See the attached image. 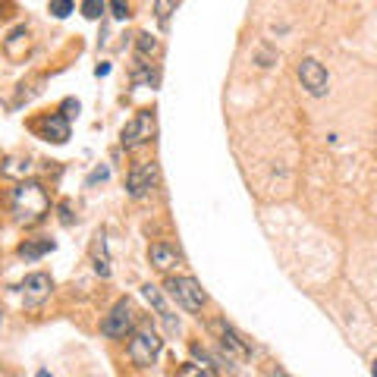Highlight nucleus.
<instances>
[{"mask_svg":"<svg viewBox=\"0 0 377 377\" xmlns=\"http://www.w3.org/2000/svg\"><path fill=\"white\" fill-rule=\"evenodd\" d=\"M51 211V198H47L45 185L35 179H19V185L13 189V214L19 223L32 227V223L45 220Z\"/></svg>","mask_w":377,"mask_h":377,"instance_id":"f257e3e1","label":"nucleus"},{"mask_svg":"<svg viewBox=\"0 0 377 377\" xmlns=\"http://www.w3.org/2000/svg\"><path fill=\"white\" fill-rule=\"evenodd\" d=\"M155 113L151 111H141L135 113L129 123L123 126V133H119V141H123V148H139V145H145V141L155 139Z\"/></svg>","mask_w":377,"mask_h":377,"instance_id":"f03ea898","label":"nucleus"},{"mask_svg":"<svg viewBox=\"0 0 377 377\" xmlns=\"http://www.w3.org/2000/svg\"><path fill=\"white\" fill-rule=\"evenodd\" d=\"M167 293L185 311H198L205 305V293H201L198 280H192V277H167Z\"/></svg>","mask_w":377,"mask_h":377,"instance_id":"7ed1b4c3","label":"nucleus"},{"mask_svg":"<svg viewBox=\"0 0 377 377\" xmlns=\"http://www.w3.org/2000/svg\"><path fill=\"white\" fill-rule=\"evenodd\" d=\"M157 352H161V336H157L155 330H139L133 340H129V358H133V365H139V368L155 362Z\"/></svg>","mask_w":377,"mask_h":377,"instance_id":"20e7f679","label":"nucleus"},{"mask_svg":"<svg viewBox=\"0 0 377 377\" xmlns=\"http://www.w3.org/2000/svg\"><path fill=\"white\" fill-rule=\"evenodd\" d=\"M155 183H157V163L141 161V163H135L133 170H129V176H126V192L133 195V198H145V195L155 189Z\"/></svg>","mask_w":377,"mask_h":377,"instance_id":"39448f33","label":"nucleus"},{"mask_svg":"<svg viewBox=\"0 0 377 377\" xmlns=\"http://www.w3.org/2000/svg\"><path fill=\"white\" fill-rule=\"evenodd\" d=\"M129 330H133V305H129V299H119L111 308V315L104 318L101 333L111 336V340H119V336H126Z\"/></svg>","mask_w":377,"mask_h":377,"instance_id":"423d86ee","label":"nucleus"},{"mask_svg":"<svg viewBox=\"0 0 377 377\" xmlns=\"http://www.w3.org/2000/svg\"><path fill=\"white\" fill-rule=\"evenodd\" d=\"M299 82H302V89L308 91V95L321 98L327 91V69H324V63H318L315 57H305L302 63H299Z\"/></svg>","mask_w":377,"mask_h":377,"instance_id":"0eeeda50","label":"nucleus"},{"mask_svg":"<svg viewBox=\"0 0 377 377\" xmlns=\"http://www.w3.org/2000/svg\"><path fill=\"white\" fill-rule=\"evenodd\" d=\"M35 133L41 135L45 141H54V145H63L69 139V119L63 113H51V117L38 119L35 123Z\"/></svg>","mask_w":377,"mask_h":377,"instance_id":"6e6552de","label":"nucleus"},{"mask_svg":"<svg viewBox=\"0 0 377 377\" xmlns=\"http://www.w3.org/2000/svg\"><path fill=\"white\" fill-rule=\"evenodd\" d=\"M211 330L217 333L220 346H223V349H229V352L236 355V358H245V355H249V346H245L242 336H239V333L233 330V327H229L227 321H214V324H211Z\"/></svg>","mask_w":377,"mask_h":377,"instance_id":"1a4fd4ad","label":"nucleus"},{"mask_svg":"<svg viewBox=\"0 0 377 377\" xmlns=\"http://www.w3.org/2000/svg\"><path fill=\"white\" fill-rule=\"evenodd\" d=\"M51 289H54V283H51V277H47V274H29V277L23 280L25 302H32V305L51 296Z\"/></svg>","mask_w":377,"mask_h":377,"instance_id":"9d476101","label":"nucleus"},{"mask_svg":"<svg viewBox=\"0 0 377 377\" xmlns=\"http://www.w3.org/2000/svg\"><path fill=\"white\" fill-rule=\"evenodd\" d=\"M3 51H7V57L10 60H25V54H29V29L25 25H19V29H13L10 32V38L3 41Z\"/></svg>","mask_w":377,"mask_h":377,"instance_id":"9b49d317","label":"nucleus"},{"mask_svg":"<svg viewBox=\"0 0 377 377\" xmlns=\"http://www.w3.org/2000/svg\"><path fill=\"white\" fill-rule=\"evenodd\" d=\"M91 264L101 277H111V258H107V233H95V242H91Z\"/></svg>","mask_w":377,"mask_h":377,"instance_id":"f8f14e48","label":"nucleus"},{"mask_svg":"<svg viewBox=\"0 0 377 377\" xmlns=\"http://www.w3.org/2000/svg\"><path fill=\"white\" fill-rule=\"evenodd\" d=\"M151 264H155L157 271H170V267H176L179 264L176 249H170V245H163V242H155L151 245Z\"/></svg>","mask_w":377,"mask_h":377,"instance_id":"ddd939ff","label":"nucleus"},{"mask_svg":"<svg viewBox=\"0 0 377 377\" xmlns=\"http://www.w3.org/2000/svg\"><path fill=\"white\" fill-rule=\"evenodd\" d=\"M29 173H32L29 157H7L3 167H0V176H7V179H25Z\"/></svg>","mask_w":377,"mask_h":377,"instance_id":"4468645a","label":"nucleus"},{"mask_svg":"<svg viewBox=\"0 0 377 377\" xmlns=\"http://www.w3.org/2000/svg\"><path fill=\"white\" fill-rule=\"evenodd\" d=\"M47 251H54L51 239H41V242H23V245H19V255H23L25 261H38L41 255H47Z\"/></svg>","mask_w":377,"mask_h":377,"instance_id":"2eb2a0df","label":"nucleus"},{"mask_svg":"<svg viewBox=\"0 0 377 377\" xmlns=\"http://www.w3.org/2000/svg\"><path fill=\"white\" fill-rule=\"evenodd\" d=\"M141 293H145V299H148V302H151V305H155V308H157V315H161V318H163V321H167V324H170V327H173V318H170V308H167V302H163V296H161V289H157V286H151V283H148V286L141 289Z\"/></svg>","mask_w":377,"mask_h":377,"instance_id":"dca6fc26","label":"nucleus"},{"mask_svg":"<svg viewBox=\"0 0 377 377\" xmlns=\"http://www.w3.org/2000/svg\"><path fill=\"white\" fill-rule=\"evenodd\" d=\"M104 10H107V0H82V16L85 19H101Z\"/></svg>","mask_w":377,"mask_h":377,"instance_id":"f3484780","label":"nucleus"},{"mask_svg":"<svg viewBox=\"0 0 377 377\" xmlns=\"http://www.w3.org/2000/svg\"><path fill=\"white\" fill-rule=\"evenodd\" d=\"M73 10H76L73 0H51V16L54 19H67Z\"/></svg>","mask_w":377,"mask_h":377,"instance_id":"a211bd4d","label":"nucleus"},{"mask_svg":"<svg viewBox=\"0 0 377 377\" xmlns=\"http://www.w3.org/2000/svg\"><path fill=\"white\" fill-rule=\"evenodd\" d=\"M179 377H214V371L207 368V365H185L179 371Z\"/></svg>","mask_w":377,"mask_h":377,"instance_id":"6ab92c4d","label":"nucleus"},{"mask_svg":"<svg viewBox=\"0 0 377 377\" xmlns=\"http://www.w3.org/2000/svg\"><path fill=\"white\" fill-rule=\"evenodd\" d=\"M113 19H129V0H111Z\"/></svg>","mask_w":377,"mask_h":377,"instance_id":"aec40b11","label":"nucleus"},{"mask_svg":"<svg viewBox=\"0 0 377 377\" xmlns=\"http://www.w3.org/2000/svg\"><path fill=\"white\" fill-rule=\"evenodd\" d=\"M173 3H176V0H157V19H161V23H167Z\"/></svg>","mask_w":377,"mask_h":377,"instance_id":"412c9836","label":"nucleus"},{"mask_svg":"<svg viewBox=\"0 0 377 377\" xmlns=\"http://www.w3.org/2000/svg\"><path fill=\"white\" fill-rule=\"evenodd\" d=\"M155 47H157V41H155L151 35H139V51H141V54H151Z\"/></svg>","mask_w":377,"mask_h":377,"instance_id":"4be33fe9","label":"nucleus"},{"mask_svg":"<svg viewBox=\"0 0 377 377\" xmlns=\"http://www.w3.org/2000/svg\"><path fill=\"white\" fill-rule=\"evenodd\" d=\"M60 113H63V117H73V113H79V101H73V98H69V101H63V107H60Z\"/></svg>","mask_w":377,"mask_h":377,"instance_id":"5701e85b","label":"nucleus"},{"mask_svg":"<svg viewBox=\"0 0 377 377\" xmlns=\"http://www.w3.org/2000/svg\"><path fill=\"white\" fill-rule=\"evenodd\" d=\"M107 176H111V170H107V167H98V170L89 176V185H95V183H104V179H107Z\"/></svg>","mask_w":377,"mask_h":377,"instance_id":"b1692460","label":"nucleus"},{"mask_svg":"<svg viewBox=\"0 0 377 377\" xmlns=\"http://www.w3.org/2000/svg\"><path fill=\"white\" fill-rule=\"evenodd\" d=\"M107 73H111V63H98L95 76H107Z\"/></svg>","mask_w":377,"mask_h":377,"instance_id":"393cba45","label":"nucleus"},{"mask_svg":"<svg viewBox=\"0 0 377 377\" xmlns=\"http://www.w3.org/2000/svg\"><path fill=\"white\" fill-rule=\"evenodd\" d=\"M267 377H289V374H286V371H280V368H271V371H267Z\"/></svg>","mask_w":377,"mask_h":377,"instance_id":"a878e982","label":"nucleus"},{"mask_svg":"<svg viewBox=\"0 0 377 377\" xmlns=\"http://www.w3.org/2000/svg\"><path fill=\"white\" fill-rule=\"evenodd\" d=\"M371 374L377 377V358H374V362H371Z\"/></svg>","mask_w":377,"mask_h":377,"instance_id":"bb28decb","label":"nucleus"}]
</instances>
